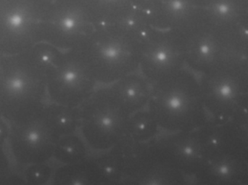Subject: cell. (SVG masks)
I'll use <instances>...</instances> for the list:
<instances>
[{
  "instance_id": "6da1fadb",
  "label": "cell",
  "mask_w": 248,
  "mask_h": 185,
  "mask_svg": "<svg viewBox=\"0 0 248 185\" xmlns=\"http://www.w3.org/2000/svg\"><path fill=\"white\" fill-rule=\"evenodd\" d=\"M179 31L185 48V63L198 75L232 65L248 63V34L240 25L213 20L205 8Z\"/></svg>"
},
{
  "instance_id": "1f68e13d",
  "label": "cell",
  "mask_w": 248,
  "mask_h": 185,
  "mask_svg": "<svg viewBox=\"0 0 248 185\" xmlns=\"http://www.w3.org/2000/svg\"><path fill=\"white\" fill-rule=\"evenodd\" d=\"M144 1V0H135L136 6H138V7H140V6H141V4H142L143 1Z\"/></svg>"
},
{
  "instance_id": "f546056e",
  "label": "cell",
  "mask_w": 248,
  "mask_h": 185,
  "mask_svg": "<svg viewBox=\"0 0 248 185\" xmlns=\"http://www.w3.org/2000/svg\"><path fill=\"white\" fill-rule=\"evenodd\" d=\"M240 26L244 29V30L246 31V33L248 34V15L243 20Z\"/></svg>"
},
{
  "instance_id": "4316f807",
  "label": "cell",
  "mask_w": 248,
  "mask_h": 185,
  "mask_svg": "<svg viewBox=\"0 0 248 185\" xmlns=\"http://www.w3.org/2000/svg\"><path fill=\"white\" fill-rule=\"evenodd\" d=\"M13 169L4 145L0 144V185H12Z\"/></svg>"
},
{
  "instance_id": "f1b7e54d",
  "label": "cell",
  "mask_w": 248,
  "mask_h": 185,
  "mask_svg": "<svg viewBox=\"0 0 248 185\" xmlns=\"http://www.w3.org/2000/svg\"><path fill=\"white\" fill-rule=\"evenodd\" d=\"M210 1L211 0H197L198 5H199L200 7H202V8H205L208 6V4H209Z\"/></svg>"
},
{
  "instance_id": "3957f363",
  "label": "cell",
  "mask_w": 248,
  "mask_h": 185,
  "mask_svg": "<svg viewBox=\"0 0 248 185\" xmlns=\"http://www.w3.org/2000/svg\"><path fill=\"white\" fill-rule=\"evenodd\" d=\"M198 132L202 161L195 183L248 185V164L232 123L210 120Z\"/></svg>"
},
{
  "instance_id": "52a82bcc",
  "label": "cell",
  "mask_w": 248,
  "mask_h": 185,
  "mask_svg": "<svg viewBox=\"0 0 248 185\" xmlns=\"http://www.w3.org/2000/svg\"><path fill=\"white\" fill-rule=\"evenodd\" d=\"M248 65H232L199 75L202 98L210 120L230 122L247 107Z\"/></svg>"
},
{
  "instance_id": "7c38bea8",
  "label": "cell",
  "mask_w": 248,
  "mask_h": 185,
  "mask_svg": "<svg viewBox=\"0 0 248 185\" xmlns=\"http://www.w3.org/2000/svg\"><path fill=\"white\" fill-rule=\"evenodd\" d=\"M141 74L154 83L185 68L183 42L178 30L152 28L140 42Z\"/></svg>"
},
{
  "instance_id": "ba28073f",
  "label": "cell",
  "mask_w": 248,
  "mask_h": 185,
  "mask_svg": "<svg viewBox=\"0 0 248 185\" xmlns=\"http://www.w3.org/2000/svg\"><path fill=\"white\" fill-rule=\"evenodd\" d=\"M95 29L81 0H62L45 9L39 39L61 50H70L79 47Z\"/></svg>"
},
{
  "instance_id": "4fadbf2b",
  "label": "cell",
  "mask_w": 248,
  "mask_h": 185,
  "mask_svg": "<svg viewBox=\"0 0 248 185\" xmlns=\"http://www.w3.org/2000/svg\"><path fill=\"white\" fill-rule=\"evenodd\" d=\"M155 152L180 171L188 180H194L202 165V148L198 129L170 132L150 142Z\"/></svg>"
},
{
  "instance_id": "d6986e66",
  "label": "cell",
  "mask_w": 248,
  "mask_h": 185,
  "mask_svg": "<svg viewBox=\"0 0 248 185\" xmlns=\"http://www.w3.org/2000/svg\"><path fill=\"white\" fill-rule=\"evenodd\" d=\"M45 110L49 123L58 138L75 134L80 128L78 108L51 103L46 105Z\"/></svg>"
},
{
  "instance_id": "e575fe53",
  "label": "cell",
  "mask_w": 248,
  "mask_h": 185,
  "mask_svg": "<svg viewBox=\"0 0 248 185\" xmlns=\"http://www.w3.org/2000/svg\"><path fill=\"white\" fill-rule=\"evenodd\" d=\"M244 1L245 4H246V7H248V0H243Z\"/></svg>"
},
{
  "instance_id": "8fae6325",
  "label": "cell",
  "mask_w": 248,
  "mask_h": 185,
  "mask_svg": "<svg viewBox=\"0 0 248 185\" xmlns=\"http://www.w3.org/2000/svg\"><path fill=\"white\" fill-rule=\"evenodd\" d=\"M45 107L26 119L10 123L7 142L17 166L47 162L53 157L59 138L49 123Z\"/></svg>"
},
{
  "instance_id": "5bb4252c",
  "label": "cell",
  "mask_w": 248,
  "mask_h": 185,
  "mask_svg": "<svg viewBox=\"0 0 248 185\" xmlns=\"http://www.w3.org/2000/svg\"><path fill=\"white\" fill-rule=\"evenodd\" d=\"M153 28L176 30L187 24L202 7L197 0H144L141 6Z\"/></svg>"
},
{
  "instance_id": "277c9868",
  "label": "cell",
  "mask_w": 248,
  "mask_h": 185,
  "mask_svg": "<svg viewBox=\"0 0 248 185\" xmlns=\"http://www.w3.org/2000/svg\"><path fill=\"white\" fill-rule=\"evenodd\" d=\"M140 42L115 23L96 28L77 49L97 83L111 84L140 68Z\"/></svg>"
},
{
  "instance_id": "8992f818",
  "label": "cell",
  "mask_w": 248,
  "mask_h": 185,
  "mask_svg": "<svg viewBox=\"0 0 248 185\" xmlns=\"http://www.w3.org/2000/svg\"><path fill=\"white\" fill-rule=\"evenodd\" d=\"M78 108L81 134L91 149L108 151L125 136L130 115L110 87L95 90Z\"/></svg>"
},
{
  "instance_id": "d590c367",
  "label": "cell",
  "mask_w": 248,
  "mask_h": 185,
  "mask_svg": "<svg viewBox=\"0 0 248 185\" xmlns=\"http://www.w3.org/2000/svg\"></svg>"
},
{
  "instance_id": "83f0119b",
  "label": "cell",
  "mask_w": 248,
  "mask_h": 185,
  "mask_svg": "<svg viewBox=\"0 0 248 185\" xmlns=\"http://www.w3.org/2000/svg\"><path fill=\"white\" fill-rule=\"evenodd\" d=\"M10 133V122L5 119L0 120V144L4 145Z\"/></svg>"
},
{
  "instance_id": "d4e9b609",
  "label": "cell",
  "mask_w": 248,
  "mask_h": 185,
  "mask_svg": "<svg viewBox=\"0 0 248 185\" xmlns=\"http://www.w3.org/2000/svg\"><path fill=\"white\" fill-rule=\"evenodd\" d=\"M55 170L47 161L23 167L20 172L26 184L45 185L52 180Z\"/></svg>"
},
{
  "instance_id": "e0dca14e",
  "label": "cell",
  "mask_w": 248,
  "mask_h": 185,
  "mask_svg": "<svg viewBox=\"0 0 248 185\" xmlns=\"http://www.w3.org/2000/svg\"><path fill=\"white\" fill-rule=\"evenodd\" d=\"M96 28L119 23L135 7V0H81Z\"/></svg>"
},
{
  "instance_id": "d6a6232c",
  "label": "cell",
  "mask_w": 248,
  "mask_h": 185,
  "mask_svg": "<svg viewBox=\"0 0 248 185\" xmlns=\"http://www.w3.org/2000/svg\"><path fill=\"white\" fill-rule=\"evenodd\" d=\"M4 56H5V55H4V54H3L2 52H1V51H0V65H1V62H2Z\"/></svg>"
},
{
  "instance_id": "ffe728a7",
  "label": "cell",
  "mask_w": 248,
  "mask_h": 185,
  "mask_svg": "<svg viewBox=\"0 0 248 185\" xmlns=\"http://www.w3.org/2000/svg\"><path fill=\"white\" fill-rule=\"evenodd\" d=\"M94 163L101 185H124V167L119 155L112 149L89 157Z\"/></svg>"
},
{
  "instance_id": "836d02e7",
  "label": "cell",
  "mask_w": 248,
  "mask_h": 185,
  "mask_svg": "<svg viewBox=\"0 0 248 185\" xmlns=\"http://www.w3.org/2000/svg\"><path fill=\"white\" fill-rule=\"evenodd\" d=\"M3 119H4V116H3L2 113H1V110H0V120Z\"/></svg>"
},
{
  "instance_id": "cb8c5ba5",
  "label": "cell",
  "mask_w": 248,
  "mask_h": 185,
  "mask_svg": "<svg viewBox=\"0 0 248 185\" xmlns=\"http://www.w3.org/2000/svg\"><path fill=\"white\" fill-rule=\"evenodd\" d=\"M64 51L45 42H40L26 51V55L32 62L47 75L59 62Z\"/></svg>"
},
{
  "instance_id": "9a60e30c",
  "label": "cell",
  "mask_w": 248,
  "mask_h": 185,
  "mask_svg": "<svg viewBox=\"0 0 248 185\" xmlns=\"http://www.w3.org/2000/svg\"><path fill=\"white\" fill-rule=\"evenodd\" d=\"M150 142L128 185L188 184L187 178L162 159L152 148Z\"/></svg>"
},
{
  "instance_id": "7402d4cb",
  "label": "cell",
  "mask_w": 248,
  "mask_h": 185,
  "mask_svg": "<svg viewBox=\"0 0 248 185\" xmlns=\"http://www.w3.org/2000/svg\"><path fill=\"white\" fill-rule=\"evenodd\" d=\"M205 10L213 20L227 25H240L248 15L243 0H211Z\"/></svg>"
},
{
  "instance_id": "5b68a950",
  "label": "cell",
  "mask_w": 248,
  "mask_h": 185,
  "mask_svg": "<svg viewBox=\"0 0 248 185\" xmlns=\"http://www.w3.org/2000/svg\"><path fill=\"white\" fill-rule=\"evenodd\" d=\"M46 75L26 52L5 55L0 65V110L10 122L42 110L47 103Z\"/></svg>"
},
{
  "instance_id": "ac0fdd59",
  "label": "cell",
  "mask_w": 248,
  "mask_h": 185,
  "mask_svg": "<svg viewBox=\"0 0 248 185\" xmlns=\"http://www.w3.org/2000/svg\"><path fill=\"white\" fill-rule=\"evenodd\" d=\"M52 183L58 185H100L94 163L89 157L84 161L63 164L55 170Z\"/></svg>"
},
{
  "instance_id": "30bf717a",
  "label": "cell",
  "mask_w": 248,
  "mask_h": 185,
  "mask_svg": "<svg viewBox=\"0 0 248 185\" xmlns=\"http://www.w3.org/2000/svg\"><path fill=\"white\" fill-rule=\"evenodd\" d=\"M97 81L77 49L64 51L46 75L48 98L52 103L78 108L95 91Z\"/></svg>"
},
{
  "instance_id": "7a4b0ae2",
  "label": "cell",
  "mask_w": 248,
  "mask_h": 185,
  "mask_svg": "<svg viewBox=\"0 0 248 185\" xmlns=\"http://www.w3.org/2000/svg\"><path fill=\"white\" fill-rule=\"evenodd\" d=\"M147 108L169 132L196 130L210 121L199 78L185 68L153 84Z\"/></svg>"
},
{
  "instance_id": "4dcf8cb0",
  "label": "cell",
  "mask_w": 248,
  "mask_h": 185,
  "mask_svg": "<svg viewBox=\"0 0 248 185\" xmlns=\"http://www.w3.org/2000/svg\"><path fill=\"white\" fill-rule=\"evenodd\" d=\"M42 1H43L44 4H45L46 8V7H47L48 6L50 5V4L57 2V1H62V0H42Z\"/></svg>"
},
{
  "instance_id": "44dd1931",
  "label": "cell",
  "mask_w": 248,
  "mask_h": 185,
  "mask_svg": "<svg viewBox=\"0 0 248 185\" xmlns=\"http://www.w3.org/2000/svg\"><path fill=\"white\" fill-rule=\"evenodd\" d=\"M160 126L147 108L130 116L125 136L136 142L148 143L155 139Z\"/></svg>"
},
{
  "instance_id": "9c48e42d",
  "label": "cell",
  "mask_w": 248,
  "mask_h": 185,
  "mask_svg": "<svg viewBox=\"0 0 248 185\" xmlns=\"http://www.w3.org/2000/svg\"><path fill=\"white\" fill-rule=\"evenodd\" d=\"M42 0H0V51L5 55L23 53L39 39L45 11Z\"/></svg>"
},
{
  "instance_id": "2e32d148",
  "label": "cell",
  "mask_w": 248,
  "mask_h": 185,
  "mask_svg": "<svg viewBox=\"0 0 248 185\" xmlns=\"http://www.w3.org/2000/svg\"><path fill=\"white\" fill-rule=\"evenodd\" d=\"M153 84L142 74L132 73L113 83L109 87L121 106L131 116L147 108Z\"/></svg>"
},
{
  "instance_id": "484cf974",
  "label": "cell",
  "mask_w": 248,
  "mask_h": 185,
  "mask_svg": "<svg viewBox=\"0 0 248 185\" xmlns=\"http://www.w3.org/2000/svg\"><path fill=\"white\" fill-rule=\"evenodd\" d=\"M230 122L235 128L243 155L248 164V106Z\"/></svg>"
},
{
  "instance_id": "603a6c76",
  "label": "cell",
  "mask_w": 248,
  "mask_h": 185,
  "mask_svg": "<svg viewBox=\"0 0 248 185\" xmlns=\"http://www.w3.org/2000/svg\"><path fill=\"white\" fill-rule=\"evenodd\" d=\"M87 145L85 140L75 134L61 137L55 145L52 158L62 165L81 162L88 156Z\"/></svg>"
}]
</instances>
